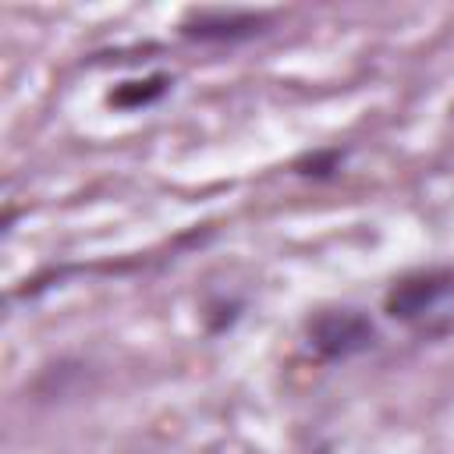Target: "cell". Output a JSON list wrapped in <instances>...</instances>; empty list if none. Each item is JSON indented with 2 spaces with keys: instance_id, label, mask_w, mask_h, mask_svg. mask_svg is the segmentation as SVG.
<instances>
[{
  "instance_id": "1",
  "label": "cell",
  "mask_w": 454,
  "mask_h": 454,
  "mask_svg": "<svg viewBox=\"0 0 454 454\" xmlns=\"http://www.w3.org/2000/svg\"><path fill=\"white\" fill-rule=\"evenodd\" d=\"M376 330L362 312L351 309H333V312H319L309 323V340L323 358H348L358 355L372 344Z\"/></svg>"
},
{
  "instance_id": "2",
  "label": "cell",
  "mask_w": 454,
  "mask_h": 454,
  "mask_svg": "<svg viewBox=\"0 0 454 454\" xmlns=\"http://www.w3.org/2000/svg\"><path fill=\"white\" fill-rule=\"evenodd\" d=\"M447 294H454V270H422L397 280L387 294V316L394 319H422L429 316Z\"/></svg>"
},
{
  "instance_id": "3",
  "label": "cell",
  "mask_w": 454,
  "mask_h": 454,
  "mask_svg": "<svg viewBox=\"0 0 454 454\" xmlns=\"http://www.w3.org/2000/svg\"><path fill=\"white\" fill-rule=\"evenodd\" d=\"M266 14L252 11H195L181 21V35L199 43H241L266 28Z\"/></svg>"
},
{
  "instance_id": "4",
  "label": "cell",
  "mask_w": 454,
  "mask_h": 454,
  "mask_svg": "<svg viewBox=\"0 0 454 454\" xmlns=\"http://www.w3.org/2000/svg\"><path fill=\"white\" fill-rule=\"evenodd\" d=\"M170 78L167 74H149V78H135V82H121L114 92H110V106L117 110H138V106H149L156 103L163 92H167Z\"/></svg>"
}]
</instances>
